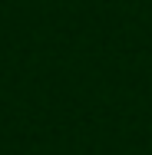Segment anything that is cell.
I'll list each match as a JSON object with an SVG mask.
<instances>
[]
</instances>
